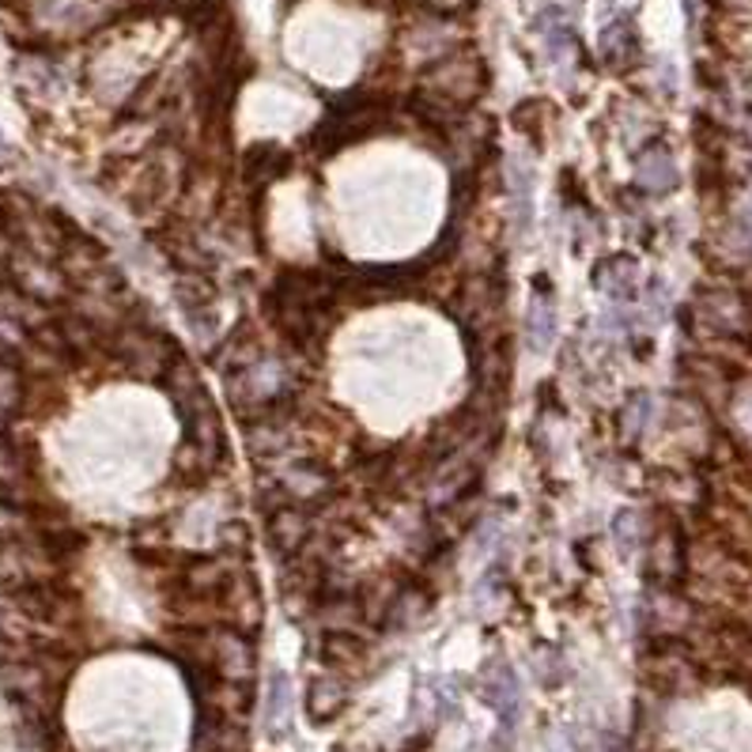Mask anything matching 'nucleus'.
Returning a JSON list of instances; mask_svg holds the SVG:
<instances>
[{"label":"nucleus","instance_id":"f257e3e1","mask_svg":"<svg viewBox=\"0 0 752 752\" xmlns=\"http://www.w3.org/2000/svg\"><path fill=\"white\" fill-rule=\"evenodd\" d=\"M529 333H534V344H545V337H553V333H556L553 310L534 307V315H529Z\"/></svg>","mask_w":752,"mask_h":752}]
</instances>
